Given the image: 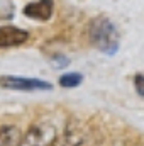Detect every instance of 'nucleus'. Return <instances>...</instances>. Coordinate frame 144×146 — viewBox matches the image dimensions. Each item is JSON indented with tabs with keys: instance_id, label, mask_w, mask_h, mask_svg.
<instances>
[{
	"instance_id": "obj_4",
	"label": "nucleus",
	"mask_w": 144,
	"mask_h": 146,
	"mask_svg": "<svg viewBox=\"0 0 144 146\" xmlns=\"http://www.w3.org/2000/svg\"><path fill=\"white\" fill-rule=\"evenodd\" d=\"M29 39L27 31L19 29L15 26H0V49L15 48Z\"/></svg>"
},
{
	"instance_id": "obj_2",
	"label": "nucleus",
	"mask_w": 144,
	"mask_h": 146,
	"mask_svg": "<svg viewBox=\"0 0 144 146\" xmlns=\"http://www.w3.org/2000/svg\"><path fill=\"white\" fill-rule=\"evenodd\" d=\"M56 139L54 124L48 121H41L32 124L20 139V146H51Z\"/></svg>"
},
{
	"instance_id": "obj_7",
	"label": "nucleus",
	"mask_w": 144,
	"mask_h": 146,
	"mask_svg": "<svg viewBox=\"0 0 144 146\" xmlns=\"http://www.w3.org/2000/svg\"><path fill=\"white\" fill-rule=\"evenodd\" d=\"M83 143H85V136L76 129H70L68 133L54 139L51 146H81Z\"/></svg>"
},
{
	"instance_id": "obj_9",
	"label": "nucleus",
	"mask_w": 144,
	"mask_h": 146,
	"mask_svg": "<svg viewBox=\"0 0 144 146\" xmlns=\"http://www.w3.org/2000/svg\"><path fill=\"white\" fill-rule=\"evenodd\" d=\"M134 87H136V90H137V94L144 97V75H136V78H134Z\"/></svg>"
},
{
	"instance_id": "obj_1",
	"label": "nucleus",
	"mask_w": 144,
	"mask_h": 146,
	"mask_svg": "<svg viewBox=\"0 0 144 146\" xmlns=\"http://www.w3.org/2000/svg\"><path fill=\"white\" fill-rule=\"evenodd\" d=\"M90 39L102 53L114 54L119 49V33L114 22L107 17H98L90 24Z\"/></svg>"
},
{
	"instance_id": "obj_8",
	"label": "nucleus",
	"mask_w": 144,
	"mask_h": 146,
	"mask_svg": "<svg viewBox=\"0 0 144 146\" xmlns=\"http://www.w3.org/2000/svg\"><path fill=\"white\" fill-rule=\"evenodd\" d=\"M81 82H83V76L76 72L65 73V75L59 76V85L65 87V88H75V87H78Z\"/></svg>"
},
{
	"instance_id": "obj_5",
	"label": "nucleus",
	"mask_w": 144,
	"mask_h": 146,
	"mask_svg": "<svg viewBox=\"0 0 144 146\" xmlns=\"http://www.w3.org/2000/svg\"><path fill=\"white\" fill-rule=\"evenodd\" d=\"M53 0H37L24 7V15L34 21H49L53 15Z\"/></svg>"
},
{
	"instance_id": "obj_3",
	"label": "nucleus",
	"mask_w": 144,
	"mask_h": 146,
	"mask_svg": "<svg viewBox=\"0 0 144 146\" xmlns=\"http://www.w3.org/2000/svg\"><path fill=\"white\" fill-rule=\"evenodd\" d=\"M0 88L3 90H17V92H48L53 88L49 82L39 78H24V76H12L2 75L0 76Z\"/></svg>"
},
{
	"instance_id": "obj_6",
	"label": "nucleus",
	"mask_w": 144,
	"mask_h": 146,
	"mask_svg": "<svg viewBox=\"0 0 144 146\" xmlns=\"http://www.w3.org/2000/svg\"><path fill=\"white\" fill-rule=\"evenodd\" d=\"M22 133L17 126H2L0 127V146H20Z\"/></svg>"
}]
</instances>
